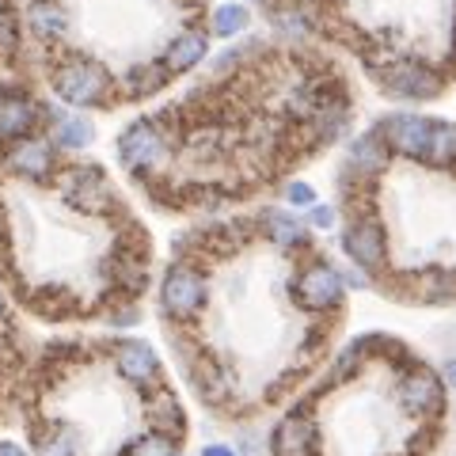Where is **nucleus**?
I'll use <instances>...</instances> for the list:
<instances>
[{"mask_svg": "<svg viewBox=\"0 0 456 456\" xmlns=\"http://www.w3.org/2000/svg\"><path fill=\"white\" fill-rule=\"evenodd\" d=\"M338 274H342V285L346 289H373V274L369 270H362V266H338Z\"/></svg>", "mask_w": 456, "mask_h": 456, "instance_id": "473e14b6", "label": "nucleus"}, {"mask_svg": "<svg viewBox=\"0 0 456 456\" xmlns=\"http://www.w3.org/2000/svg\"><path fill=\"white\" fill-rule=\"evenodd\" d=\"M171 80V73L164 69V61H141L134 65L130 73L122 80V95L126 99H145V95H156Z\"/></svg>", "mask_w": 456, "mask_h": 456, "instance_id": "393cba45", "label": "nucleus"}, {"mask_svg": "<svg viewBox=\"0 0 456 456\" xmlns=\"http://www.w3.org/2000/svg\"><path fill=\"white\" fill-rule=\"evenodd\" d=\"M50 141L57 152H80L95 141V122L88 114H57V118H50Z\"/></svg>", "mask_w": 456, "mask_h": 456, "instance_id": "5701e85b", "label": "nucleus"}, {"mask_svg": "<svg viewBox=\"0 0 456 456\" xmlns=\"http://www.w3.org/2000/svg\"><path fill=\"white\" fill-rule=\"evenodd\" d=\"M373 77L384 95L403 99V103H426V99L441 95V88H445V77H441L430 61H422V57H392L388 53V57H380V61H373Z\"/></svg>", "mask_w": 456, "mask_h": 456, "instance_id": "7ed1b4c3", "label": "nucleus"}, {"mask_svg": "<svg viewBox=\"0 0 456 456\" xmlns=\"http://www.w3.org/2000/svg\"><path fill=\"white\" fill-rule=\"evenodd\" d=\"M175 456H187V452H175Z\"/></svg>", "mask_w": 456, "mask_h": 456, "instance_id": "79ce46f5", "label": "nucleus"}, {"mask_svg": "<svg viewBox=\"0 0 456 456\" xmlns=\"http://www.w3.org/2000/svg\"><path fill=\"white\" fill-rule=\"evenodd\" d=\"M209 57V31H198V27H191V31H179L175 38L164 46L160 61L171 77H183L191 73V69H198Z\"/></svg>", "mask_w": 456, "mask_h": 456, "instance_id": "aec40b11", "label": "nucleus"}, {"mask_svg": "<svg viewBox=\"0 0 456 456\" xmlns=\"http://www.w3.org/2000/svg\"><path fill=\"white\" fill-rule=\"evenodd\" d=\"M4 171L16 175L23 183H35V187H46L53 183V175L61 171L57 164V149L50 137H23V141H12L4 149Z\"/></svg>", "mask_w": 456, "mask_h": 456, "instance_id": "9d476101", "label": "nucleus"}, {"mask_svg": "<svg viewBox=\"0 0 456 456\" xmlns=\"http://www.w3.org/2000/svg\"><path fill=\"white\" fill-rule=\"evenodd\" d=\"M251 31V8L244 0L232 4H217L209 16V38H244Z\"/></svg>", "mask_w": 456, "mask_h": 456, "instance_id": "bb28decb", "label": "nucleus"}, {"mask_svg": "<svg viewBox=\"0 0 456 456\" xmlns=\"http://www.w3.org/2000/svg\"><path fill=\"white\" fill-rule=\"evenodd\" d=\"M107 278L126 301H137L149 289V251L141 244H118L107 263Z\"/></svg>", "mask_w": 456, "mask_h": 456, "instance_id": "2eb2a0df", "label": "nucleus"}, {"mask_svg": "<svg viewBox=\"0 0 456 456\" xmlns=\"http://www.w3.org/2000/svg\"><path fill=\"white\" fill-rule=\"evenodd\" d=\"M289 293H293L297 308H305L308 316H331V312H338L342 305H346V293L350 289L342 285V274H338L335 263L312 259V263H305L293 274Z\"/></svg>", "mask_w": 456, "mask_h": 456, "instance_id": "423d86ee", "label": "nucleus"}, {"mask_svg": "<svg viewBox=\"0 0 456 456\" xmlns=\"http://www.w3.org/2000/svg\"><path fill=\"white\" fill-rule=\"evenodd\" d=\"M198 456H240V449L228 445V441H209V445H202Z\"/></svg>", "mask_w": 456, "mask_h": 456, "instance_id": "c9c22d12", "label": "nucleus"}, {"mask_svg": "<svg viewBox=\"0 0 456 456\" xmlns=\"http://www.w3.org/2000/svg\"><path fill=\"white\" fill-rule=\"evenodd\" d=\"M281 198H285V206H293V213L301 209V213H308L312 206L320 202V194H316V187L312 183H305V179H289L281 187Z\"/></svg>", "mask_w": 456, "mask_h": 456, "instance_id": "c756f323", "label": "nucleus"}, {"mask_svg": "<svg viewBox=\"0 0 456 456\" xmlns=\"http://www.w3.org/2000/svg\"><path fill=\"white\" fill-rule=\"evenodd\" d=\"M244 4H248V8H251V4H266V0H244Z\"/></svg>", "mask_w": 456, "mask_h": 456, "instance_id": "a19ab883", "label": "nucleus"}, {"mask_svg": "<svg viewBox=\"0 0 456 456\" xmlns=\"http://www.w3.org/2000/svg\"><path fill=\"white\" fill-rule=\"evenodd\" d=\"M232 445L240 449V456H259V449H266L263 441H259V434H251V430H240Z\"/></svg>", "mask_w": 456, "mask_h": 456, "instance_id": "72a5a7b5", "label": "nucleus"}, {"mask_svg": "<svg viewBox=\"0 0 456 456\" xmlns=\"http://www.w3.org/2000/svg\"><path fill=\"white\" fill-rule=\"evenodd\" d=\"M187 377L194 384V392L202 395V403H209V407H228L240 392L236 369L221 358H213V354H202V358L187 369Z\"/></svg>", "mask_w": 456, "mask_h": 456, "instance_id": "4468645a", "label": "nucleus"}, {"mask_svg": "<svg viewBox=\"0 0 456 456\" xmlns=\"http://www.w3.org/2000/svg\"><path fill=\"white\" fill-rule=\"evenodd\" d=\"M259 232L278 251H305L308 248V224L285 206H270L259 213Z\"/></svg>", "mask_w": 456, "mask_h": 456, "instance_id": "6ab92c4d", "label": "nucleus"}, {"mask_svg": "<svg viewBox=\"0 0 456 456\" xmlns=\"http://www.w3.org/2000/svg\"><path fill=\"white\" fill-rule=\"evenodd\" d=\"M145 399H141V411H145V422L149 430H160L167 437H183V430H187V415H183V403L171 384H156V388L141 392Z\"/></svg>", "mask_w": 456, "mask_h": 456, "instance_id": "f3484780", "label": "nucleus"}, {"mask_svg": "<svg viewBox=\"0 0 456 456\" xmlns=\"http://www.w3.org/2000/svg\"><path fill=\"white\" fill-rule=\"evenodd\" d=\"M23 20H27V31L42 42H61L69 35V12L61 0H31Z\"/></svg>", "mask_w": 456, "mask_h": 456, "instance_id": "412c9836", "label": "nucleus"}, {"mask_svg": "<svg viewBox=\"0 0 456 456\" xmlns=\"http://www.w3.org/2000/svg\"><path fill=\"white\" fill-rule=\"evenodd\" d=\"M392 164V149L384 145V137L373 130H365L362 137H354L346 145V164H342V171L354 179H365V183H377V175H384Z\"/></svg>", "mask_w": 456, "mask_h": 456, "instance_id": "dca6fc26", "label": "nucleus"}, {"mask_svg": "<svg viewBox=\"0 0 456 456\" xmlns=\"http://www.w3.org/2000/svg\"><path fill=\"white\" fill-rule=\"evenodd\" d=\"M179 452V437H167L160 430H145L130 437V445L122 449V456H175Z\"/></svg>", "mask_w": 456, "mask_h": 456, "instance_id": "cd10ccee", "label": "nucleus"}, {"mask_svg": "<svg viewBox=\"0 0 456 456\" xmlns=\"http://www.w3.org/2000/svg\"><path fill=\"white\" fill-rule=\"evenodd\" d=\"M53 114L27 88H0V145L35 137Z\"/></svg>", "mask_w": 456, "mask_h": 456, "instance_id": "1a4fd4ad", "label": "nucleus"}, {"mask_svg": "<svg viewBox=\"0 0 456 456\" xmlns=\"http://www.w3.org/2000/svg\"><path fill=\"white\" fill-rule=\"evenodd\" d=\"M411 297L422 305H452L456 301V270L452 266H426L411 278Z\"/></svg>", "mask_w": 456, "mask_h": 456, "instance_id": "4be33fe9", "label": "nucleus"}, {"mask_svg": "<svg viewBox=\"0 0 456 456\" xmlns=\"http://www.w3.org/2000/svg\"><path fill=\"white\" fill-rule=\"evenodd\" d=\"M175 141L179 137H171L164 118H134L118 134V141H114V152H118L122 171H130L137 179H149L171 160Z\"/></svg>", "mask_w": 456, "mask_h": 456, "instance_id": "f03ea898", "label": "nucleus"}, {"mask_svg": "<svg viewBox=\"0 0 456 456\" xmlns=\"http://www.w3.org/2000/svg\"><path fill=\"white\" fill-rule=\"evenodd\" d=\"M437 373H441V380H445V388H449V392H456V354H449V358L441 362Z\"/></svg>", "mask_w": 456, "mask_h": 456, "instance_id": "e433bc0d", "label": "nucleus"}, {"mask_svg": "<svg viewBox=\"0 0 456 456\" xmlns=\"http://www.w3.org/2000/svg\"><path fill=\"white\" fill-rule=\"evenodd\" d=\"M449 31H452V50H456V12H452V23H449Z\"/></svg>", "mask_w": 456, "mask_h": 456, "instance_id": "ea45409f", "label": "nucleus"}, {"mask_svg": "<svg viewBox=\"0 0 456 456\" xmlns=\"http://www.w3.org/2000/svg\"><path fill=\"white\" fill-rule=\"evenodd\" d=\"M110 327H134L137 323V305H126V308H114L110 312Z\"/></svg>", "mask_w": 456, "mask_h": 456, "instance_id": "f704fd0d", "label": "nucleus"}, {"mask_svg": "<svg viewBox=\"0 0 456 456\" xmlns=\"http://www.w3.org/2000/svg\"><path fill=\"white\" fill-rule=\"evenodd\" d=\"M445 380L430 365H407L395 380V403L411 419H437L445 411Z\"/></svg>", "mask_w": 456, "mask_h": 456, "instance_id": "0eeeda50", "label": "nucleus"}, {"mask_svg": "<svg viewBox=\"0 0 456 456\" xmlns=\"http://www.w3.org/2000/svg\"><path fill=\"white\" fill-rule=\"evenodd\" d=\"M342 251H346V259L354 266L369 270V274H380V270H388V232H384V224L373 217V213H354L342 228Z\"/></svg>", "mask_w": 456, "mask_h": 456, "instance_id": "6e6552de", "label": "nucleus"}, {"mask_svg": "<svg viewBox=\"0 0 456 456\" xmlns=\"http://www.w3.org/2000/svg\"><path fill=\"white\" fill-rule=\"evenodd\" d=\"M20 53V23L8 8H0V61H12Z\"/></svg>", "mask_w": 456, "mask_h": 456, "instance_id": "7c9ffc66", "label": "nucleus"}, {"mask_svg": "<svg viewBox=\"0 0 456 456\" xmlns=\"http://www.w3.org/2000/svg\"><path fill=\"white\" fill-rule=\"evenodd\" d=\"M308 228H316V232H331V228L338 224V206L331 202H316L308 209V217H305Z\"/></svg>", "mask_w": 456, "mask_h": 456, "instance_id": "2f4dec72", "label": "nucleus"}, {"mask_svg": "<svg viewBox=\"0 0 456 456\" xmlns=\"http://www.w3.org/2000/svg\"><path fill=\"white\" fill-rule=\"evenodd\" d=\"M430 126L434 118L426 114H411V110H395L384 114L377 122V134L384 137V145L392 149V156H403V160H426V145H430Z\"/></svg>", "mask_w": 456, "mask_h": 456, "instance_id": "f8f14e48", "label": "nucleus"}, {"mask_svg": "<svg viewBox=\"0 0 456 456\" xmlns=\"http://www.w3.org/2000/svg\"><path fill=\"white\" fill-rule=\"evenodd\" d=\"M31 445H35V456H80L77 430H73V426H65V422L35 426V430H31Z\"/></svg>", "mask_w": 456, "mask_h": 456, "instance_id": "b1692460", "label": "nucleus"}, {"mask_svg": "<svg viewBox=\"0 0 456 456\" xmlns=\"http://www.w3.org/2000/svg\"><path fill=\"white\" fill-rule=\"evenodd\" d=\"M0 456H35V452L16 445V441H0Z\"/></svg>", "mask_w": 456, "mask_h": 456, "instance_id": "4c0bfd02", "label": "nucleus"}, {"mask_svg": "<svg viewBox=\"0 0 456 456\" xmlns=\"http://www.w3.org/2000/svg\"><path fill=\"white\" fill-rule=\"evenodd\" d=\"M362 365H365V354L358 350V342H350L342 354H335V362L331 369H327V384H346L362 373Z\"/></svg>", "mask_w": 456, "mask_h": 456, "instance_id": "c85d7f7f", "label": "nucleus"}, {"mask_svg": "<svg viewBox=\"0 0 456 456\" xmlns=\"http://www.w3.org/2000/svg\"><path fill=\"white\" fill-rule=\"evenodd\" d=\"M259 50H266V38H240V42H232L228 50H221L217 57H213L209 73L213 77H232V73H240V69H248L255 57H259Z\"/></svg>", "mask_w": 456, "mask_h": 456, "instance_id": "a878e982", "label": "nucleus"}, {"mask_svg": "<svg viewBox=\"0 0 456 456\" xmlns=\"http://www.w3.org/2000/svg\"><path fill=\"white\" fill-rule=\"evenodd\" d=\"M53 187H57V198L77 209V213H88V217H107L118 206V198L110 191V179L103 175V167L95 164H69L53 175Z\"/></svg>", "mask_w": 456, "mask_h": 456, "instance_id": "39448f33", "label": "nucleus"}, {"mask_svg": "<svg viewBox=\"0 0 456 456\" xmlns=\"http://www.w3.org/2000/svg\"><path fill=\"white\" fill-rule=\"evenodd\" d=\"M50 88L65 107L77 110H99L118 99V84H114L110 69L88 53L57 57V65L50 69Z\"/></svg>", "mask_w": 456, "mask_h": 456, "instance_id": "f257e3e1", "label": "nucleus"}, {"mask_svg": "<svg viewBox=\"0 0 456 456\" xmlns=\"http://www.w3.org/2000/svg\"><path fill=\"white\" fill-rule=\"evenodd\" d=\"M8 320V297H4V289H0V323Z\"/></svg>", "mask_w": 456, "mask_h": 456, "instance_id": "58836bf2", "label": "nucleus"}, {"mask_svg": "<svg viewBox=\"0 0 456 456\" xmlns=\"http://www.w3.org/2000/svg\"><path fill=\"white\" fill-rule=\"evenodd\" d=\"M209 305V278L198 270V263H183L175 259L164 278H160V308L171 323L191 327Z\"/></svg>", "mask_w": 456, "mask_h": 456, "instance_id": "20e7f679", "label": "nucleus"}, {"mask_svg": "<svg viewBox=\"0 0 456 456\" xmlns=\"http://www.w3.org/2000/svg\"><path fill=\"white\" fill-rule=\"evenodd\" d=\"M110 362L118 369V377L130 384L137 392H149L164 380V365H160V354H156L145 338H122L114 342L110 350Z\"/></svg>", "mask_w": 456, "mask_h": 456, "instance_id": "ddd939ff", "label": "nucleus"}, {"mask_svg": "<svg viewBox=\"0 0 456 456\" xmlns=\"http://www.w3.org/2000/svg\"><path fill=\"white\" fill-rule=\"evenodd\" d=\"M270 456H320V426L312 419V411L293 407L274 422V430L266 437Z\"/></svg>", "mask_w": 456, "mask_h": 456, "instance_id": "9b49d317", "label": "nucleus"}, {"mask_svg": "<svg viewBox=\"0 0 456 456\" xmlns=\"http://www.w3.org/2000/svg\"><path fill=\"white\" fill-rule=\"evenodd\" d=\"M266 20L274 27V35L293 38V42H305L308 35H316V27H320L312 0H270Z\"/></svg>", "mask_w": 456, "mask_h": 456, "instance_id": "a211bd4d", "label": "nucleus"}]
</instances>
